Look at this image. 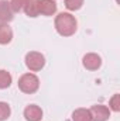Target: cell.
Returning <instances> with one entry per match:
<instances>
[{
	"label": "cell",
	"mask_w": 120,
	"mask_h": 121,
	"mask_svg": "<svg viewBox=\"0 0 120 121\" xmlns=\"http://www.w3.org/2000/svg\"><path fill=\"white\" fill-rule=\"evenodd\" d=\"M54 27L61 37H72L76 32L78 21L75 16H72L71 13H60L55 17Z\"/></svg>",
	"instance_id": "cell-1"
},
{
	"label": "cell",
	"mask_w": 120,
	"mask_h": 121,
	"mask_svg": "<svg viewBox=\"0 0 120 121\" xmlns=\"http://www.w3.org/2000/svg\"><path fill=\"white\" fill-rule=\"evenodd\" d=\"M18 89L26 93V94H32L40 89V79L34 73H24L18 78Z\"/></svg>",
	"instance_id": "cell-2"
},
{
	"label": "cell",
	"mask_w": 120,
	"mask_h": 121,
	"mask_svg": "<svg viewBox=\"0 0 120 121\" xmlns=\"http://www.w3.org/2000/svg\"><path fill=\"white\" fill-rule=\"evenodd\" d=\"M24 62H26V66L30 69L31 72H40L45 66V56L41 52L30 51V52L26 54Z\"/></svg>",
	"instance_id": "cell-3"
},
{
	"label": "cell",
	"mask_w": 120,
	"mask_h": 121,
	"mask_svg": "<svg viewBox=\"0 0 120 121\" xmlns=\"http://www.w3.org/2000/svg\"><path fill=\"white\" fill-rule=\"evenodd\" d=\"M92 121H107L110 118V108L103 104H95L89 108Z\"/></svg>",
	"instance_id": "cell-4"
},
{
	"label": "cell",
	"mask_w": 120,
	"mask_h": 121,
	"mask_svg": "<svg viewBox=\"0 0 120 121\" xmlns=\"http://www.w3.org/2000/svg\"><path fill=\"white\" fill-rule=\"evenodd\" d=\"M82 65L88 70H97L102 66V58H100V55H97L95 52H89V54L83 55Z\"/></svg>",
	"instance_id": "cell-5"
},
{
	"label": "cell",
	"mask_w": 120,
	"mask_h": 121,
	"mask_svg": "<svg viewBox=\"0 0 120 121\" xmlns=\"http://www.w3.org/2000/svg\"><path fill=\"white\" fill-rule=\"evenodd\" d=\"M14 18V10L10 6V1L0 0V24H9Z\"/></svg>",
	"instance_id": "cell-6"
},
{
	"label": "cell",
	"mask_w": 120,
	"mask_h": 121,
	"mask_svg": "<svg viewBox=\"0 0 120 121\" xmlns=\"http://www.w3.org/2000/svg\"><path fill=\"white\" fill-rule=\"evenodd\" d=\"M57 3L55 0H38V11L40 14L45 16V17H51L57 13Z\"/></svg>",
	"instance_id": "cell-7"
},
{
	"label": "cell",
	"mask_w": 120,
	"mask_h": 121,
	"mask_svg": "<svg viewBox=\"0 0 120 121\" xmlns=\"http://www.w3.org/2000/svg\"><path fill=\"white\" fill-rule=\"evenodd\" d=\"M42 114V108L37 104H30L24 108V118L27 121H41Z\"/></svg>",
	"instance_id": "cell-8"
},
{
	"label": "cell",
	"mask_w": 120,
	"mask_h": 121,
	"mask_svg": "<svg viewBox=\"0 0 120 121\" xmlns=\"http://www.w3.org/2000/svg\"><path fill=\"white\" fill-rule=\"evenodd\" d=\"M13 39V30L9 24H0V45H7Z\"/></svg>",
	"instance_id": "cell-9"
},
{
	"label": "cell",
	"mask_w": 120,
	"mask_h": 121,
	"mask_svg": "<svg viewBox=\"0 0 120 121\" xmlns=\"http://www.w3.org/2000/svg\"><path fill=\"white\" fill-rule=\"evenodd\" d=\"M72 121H92L89 108H76L72 113Z\"/></svg>",
	"instance_id": "cell-10"
},
{
	"label": "cell",
	"mask_w": 120,
	"mask_h": 121,
	"mask_svg": "<svg viewBox=\"0 0 120 121\" xmlns=\"http://www.w3.org/2000/svg\"><path fill=\"white\" fill-rule=\"evenodd\" d=\"M23 11L26 13V16H28V17H38L40 16V11H38V0H30L26 6H24V9H23Z\"/></svg>",
	"instance_id": "cell-11"
},
{
	"label": "cell",
	"mask_w": 120,
	"mask_h": 121,
	"mask_svg": "<svg viewBox=\"0 0 120 121\" xmlns=\"http://www.w3.org/2000/svg\"><path fill=\"white\" fill-rule=\"evenodd\" d=\"M11 82H13V78L10 75V72L4 70V69H0V89H9L11 86Z\"/></svg>",
	"instance_id": "cell-12"
},
{
	"label": "cell",
	"mask_w": 120,
	"mask_h": 121,
	"mask_svg": "<svg viewBox=\"0 0 120 121\" xmlns=\"http://www.w3.org/2000/svg\"><path fill=\"white\" fill-rule=\"evenodd\" d=\"M85 0H65V7L69 11H78L79 9H82Z\"/></svg>",
	"instance_id": "cell-13"
},
{
	"label": "cell",
	"mask_w": 120,
	"mask_h": 121,
	"mask_svg": "<svg viewBox=\"0 0 120 121\" xmlns=\"http://www.w3.org/2000/svg\"><path fill=\"white\" fill-rule=\"evenodd\" d=\"M11 114V108L6 101H0V121H6Z\"/></svg>",
	"instance_id": "cell-14"
},
{
	"label": "cell",
	"mask_w": 120,
	"mask_h": 121,
	"mask_svg": "<svg viewBox=\"0 0 120 121\" xmlns=\"http://www.w3.org/2000/svg\"><path fill=\"white\" fill-rule=\"evenodd\" d=\"M109 108H110V111H115V113H119L120 111V94L119 93L113 94V97L109 100Z\"/></svg>",
	"instance_id": "cell-15"
},
{
	"label": "cell",
	"mask_w": 120,
	"mask_h": 121,
	"mask_svg": "<svg viewBox=\"0 0 120 121\" xmlns=\"http://www.w3.org/2000/svg\"><path fill=\"white\" fill-rule=\"evenodd\" d=\"M28 1H30V0H10V6H11V9L14 10V13H17V11H23L24 6H26Z\"/></svg>",
	"instance_id": "cell-16"
}]
</instances>
